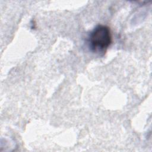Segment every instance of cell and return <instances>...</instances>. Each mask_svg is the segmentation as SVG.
I'll return each mask as SVG.
<instances>
[{"instance_id":"1","label":"cell","mask_w":152,"mask_h":152,"mask_svg":"<svg viewBox=\"0 0 152 152\" xmlns=\"http://www.w3.org/2000/svg\"><path fill=\"white\" fill-rule=\"evenodd\" d=\"M110 28L104 25L97 26L89 34L87 42L90 49L96 53H104L112 43Z\"/></svg>"}]
</instances>
